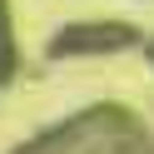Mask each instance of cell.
I'll return each mask as SVG.
<instances>
[{"mask_svg": "<svg viewBox=\"0 0 154 154\" xmlns=\"http://www.w3.org/2000/svg\"><path fill=\"white\" fill-rule=\"evenodd\" d=\"M20 65H25V50H20V25H15V5L0 0V90H10L20 80Z\"/></svg>", "mask_w": 154, "mask_h": 154, "instance_id": "cell-3", "label": "cell"}, {"mask_svg": "<svg viewBox=\"0 0 154 154\" xmlns=\"http://www.w3.org/2000/svg\"><path fill=\"white\" fill-rule=\"evenodd\" d=\"M144 30L119 15H85V20H65L60 30L45 40V60H104V55L139 50Z\"/></svg>", "mask_w": 154, "mask_h": 154, "instance_id": "cell-2", "label": "cell"}, {"mask_svg": "<svg viewBox=\"0 0 154 154\" xmlns=\"http://www.w3.org/2000/svg\"><path fill=\"white\" fill-rule=\"evenodd\" d=\"M10 154H154V134L129 104H85V109L65 114V119L45 124Z\"/></svg>", "mask_w": 154, "mask_h": 154, "instance_id": "cell-1", "label": "cell"}, {"mask_svg": "<svg viewBox=\"0 0 154 154\" xmlns=\"http://www.w3.org/2000/svg\"><path fill=\"white\" fill-rule=\"evenodd\" d=\"M139 50H144V60L154 65V35H144V45H139Z\"/></svg>", "mask_w": 154, "mask_h": 154, "instance_id": "cell-4", "label": "cell"}]
</instances>
